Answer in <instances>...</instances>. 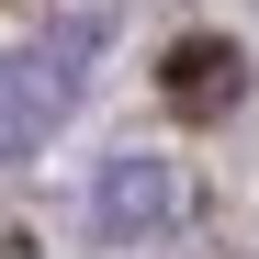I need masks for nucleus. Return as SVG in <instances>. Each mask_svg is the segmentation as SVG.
Masks as SVG:
<instances>
[{"mask_svg":"<svg viewBox=\"0 0 259 259\" xmlns=\"http://www.w3.org/2000/svg\"><path fill=\"white\" fill-rule=\"evenodd\" d=\"M192 214V192H181V169L169 158H113L102 181H91V237L102 248H147V237H169Z\"/></svg>","mask_w":259,"mask_h":259,"instance_id":"nucleus-2","label":"nucleus"},{"mask_svg":"<svg viewBox=\"0 0 259 259\" xmlns=\"http://www.w3.org/2000/svg\"><path fill=\"white\" fill-rule=\"evenodd\" d=\"M102 46H113V12H57L46 34H23V46L0 57V169L34 158V147L79 113V91H91Z\"/></svg>","mask_w":259,"mask_h":259,"instance_id":"nucleus-1","label":"nucleus"},{"mask_svg":"<svg viewBox=\"0 0 259 259\" xmlns=\"http://www.w3.org/2000/svg\"><path fill=\"white\" fill-rule=\"evenodd\" d=\"M237 46H214V34H203V46H181V57H169V91H181V113H226L237 102Z\"/></svg>","mask_w":259,"mask_h":259,"instance_id":"nucleus-3","label":"nucleus"}]
</instances>
